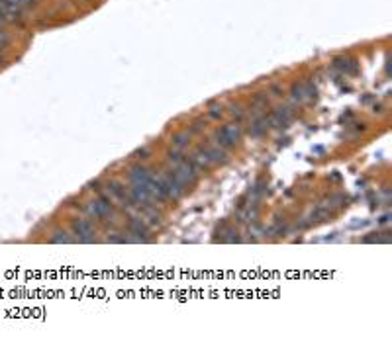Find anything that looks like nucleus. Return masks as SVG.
Here are the masks:
<instances>
[{
  "mask_svg": "<svg viewBox=\"0 0 392 342\" xmlns=\"http://www.w3.org/2000/svg\"><path fill=\"white\" fill-rule=\"evenodd\" d=\"M173 176H175L183 186L193 184V182L196 180V176H198V166H196L195 162H187V160H183L181 164H177V166H175Z\"/></svg>",
  "mask_w": 392,
  "mask_h": 342,
  "instance_id": "nucleus-1",
  "label": "nucleus"
},
{
  "mask_svg": "<svg viewBox=\"0 0 392 342\" xmlns=\"http://www.w3.org/2000/svg\"><path fill=\"white\" fill-rule=\"evenodd\" d=\"M239 137H241V127L237 124L224 125L218 131V143H220V147H231V145H235L239 141Z\"/></svg>",
  "mask_w": 392,
  "mask_h": 342,
  "instance_id": "nucleus-2",
  "label": "nucleus"
},
{
  "mask_svg": "<svg viewBox=\"0 0 392 342\" xmlns=\"http://www.w3.org/2000/svg\"><path fill=\"white\" fill-rule=\"evenodd\" d=\"M73 229H75V233H77L79 241H83V243H91V241H95V229H93V225H91L89 221L79 219V221H75V223H73Z\"/></svg>",
  "mask_w": 392,
  "mask_h": 342,
  "instance_id": "nucleus-3",
  "label": "nucleus"
},
{
  "mask_svg": "<svg viewBox=\"0 0 392 342\" xmlns=\"http://www.w3.org/2000/svg\"><path fill=\"white\" fill-rule=\"evenodd\" d=\"M130 180L133 186H145L153 180V174L147 170V168H141V166H135V168H131L130 172Z\"/></svg>",
  "mask_w": 392,
  "mask_h": 342,
  "instance_id": "nucleus-4",
  "label": "nucleus"
},
{
  "mask_svg": "<svg viewBox=\"0 0 392 342\" xmlns=\"http://www.w3.org/2000/svg\"><path fill=\"white\" fill-rule=\"evenodd\" d=\"M291 120H293V110L291 108H279L269 118V124L273 125V127H287Z\"/></svg>",
  "mask_w": 392,
  "mask_h": 342,
  "instance_id": "nucleus-5",
  "label": "nucleus"
},
{
  "mask_svg": "<svg viewBox=\"0 0 392 342\" xmlns=\"http://www.w3.org/2000/svg\"><path fill=\"white\" fill-rule=\"evenodd\" d=\"M87 209H89L91 215L102 219V217H108V215L112 213V204H110V200H97V202H93Z\"/></svg>",
  "mask_w": 392,
  "mask_h": 342,
  "instance_id": "nucleus-6",
  "label": "nucleus"
},
{
  "mask_svg": "<svg viewBox=\"0 0 392 342\" xmlns=\"http://www.w3.org/2000/svg\"><path fill=\"white\" fill-rule=\"evenodd\" d=\"M269 118H265V116H261V118H257L255 122H253V125H251V129H249V133L253 135V137H261L263 133L269 129Z\"/></svg>",
  "mask_w": 392,
  "mask_h": 342,
  "instance_id": "nucleus-7",
  "label": "nucleus"
},
{
  "mask_svg": "<svg viewBox=\"0 0 392 342\" xmlns=\"http://www.w3.org/2000/svg\"><path fill=\"white\" fill-rule=\"evenodd\" d=\"M293 100L294 102H298V104H302L304 100H308L306 90H304V84H294L293 86Z\"/></svg>",
  "mask_w": 392,
  "mask_h": 342,
  "instance_id": "nucleus-8",
  "label": "nucleus"
},
{
  "mask_svg": "<svg viewBox=\"0 0 392 342\" xmlns=\"http://www.w3.org/2000/svg\"><path fill=\"white\" fill-rule=\"evenodd\" d=\"M51 243H55V245H61V243H73V237H69V233H55L53 237H51Z\"/></svg>",
  "mask_w": 392,
  "mask_h": 342,
  "instance_id": "nucleus-9",
  "label": "nucleus"
},
{
  "mask_svg": "<svg viewBox=\"0 0 392 342\" xmlns=\"http://www.w3.org/2000/svg\"><path fill=\"white\" fill-rule=\"evenodd\" d=\"M189 137H191V135H189V131H187V133H177V135L173 137V145L181 149V147H185V145H187Z\"/></svg>",
  "mask_w": 392,
  "mask_h": 342,
  "instance_id": "nucleus-10",
  "label": "nucleus"
},
{
  "mask_svg": "<svg viewBox=\"0 0 392 342\" xmlns=\"http://www.w3.org/2000/svg\"><path fill=\"white\" fill-rule=\"evenodd\" d=\"M335 67L341 68L343 72H355V70H357V67L351 65V61H343V59H337V61H335Z\"/></svg>",
  "mask_w": 392,
  "mask_h": 342,
  "instance_id": "nucleus-11",
  "label": "nucleus"
},
{
  "mask_svg": "<svg viewBox=\"0 0 392 342\" xmlns=\"http://www.w3.org/2000/svg\"><path fill=\"white\" fill-rule=\"evenodd\" d=\"M183 160H185V155H183V153H171V155H169V162H173L175 166L181 164Z\"/></svg>",
  "mask_w": 392,
  "mask_h": 342,
  "instance_id": "nucleus-12",
  "label": "nucleus"
},
{
  "mask_svg": "<svg viewBox=\"0 0 392 342\" xmlns=\"http://www.w3.org/2000/svg\"><path fill=\"white\" fill-rule=\"evenodd\" d=\"M220 116H222V108L212 106V110H210V118H220Z\"/></svg>",
  "mask_w": 392,
  "mask_h": 342,
  "instance_id": "nucleus-13",
  "label": "nucleus"
},
{
  "mask_svg": "<svg viewBox=\"0 0 392 342\" xmlns=\"http://www.w3.org/2000/svg\"><path fill=\"white\" fill-rule=\"evenodd\" d=\"M6 43H8V33L6 31H0V49L6 47Z\"/></svg>",
  "mask_w": 392,
  "mask_h": 342,
  "instance_id": "nucleus-14",
  "label": "nucleus"
},
{
  "mask_svg": "<svg viewBox=\"0 0 392 342\" xmlns=\"http://www.w3.org/2000/svg\"><path fill=\"white\" fill-rule=\"evenodd\" d=\"M135 155H137V158H147V155H149V151H147V149H141V151H137Z\"/></svg>",
  "mask_w": 392,
  "mask_h": 342,
  "instance_id": "nucleus-15",
  "label": "nucleus"
}]
</instances>
